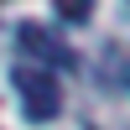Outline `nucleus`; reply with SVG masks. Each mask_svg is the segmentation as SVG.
I'll use <instances>...</instances> for the list:
<instances>
[{"label":"nucleus","mask_w":130,"mask_h":130,"mask_svg":"<svg viewBox=\"0 0 130 130\" xmlns=\"http://www.w3.org/2000/svg\"><path fill=\"white\" fill-rule=\"evenodd\" d=\"M10 83H16V94H21V109H26V120H52V115L62 109V89H57V78H52L47 68H31V62H21V68L10 73Z\"/></svg>","instance_id":"nucleus-1"},{"label":"nucleus","mask_w":130,"mask_h":130,"mask_svg":"<svg viewBox=\"0 0 130 130\" xmlns=\"http://www.w3.org/2000/svg\"><path fill=\"white\" fill-rule=\"evenodd\" d=\"M52 10H57L62 21H89L94 16V0H52Z\"/></svg>","instance_id":"nucleus-3"},{"label":"nucleus","mask_w":130,"mask_h":130,"mask_svg":"<svg viewBox=\"0 0 130 130\" xmlns=\"http://www.w3.org/2000/svg\"><path fill=\"white\" fill-rule=\"evenodd\" d=\"M16 42H21L26 57H37L31 68H78V52H73L62 37H52L47 26H31V21H26V26L16 31Z\"/></svg>","instance_id":"nucleus-2"}]
</instances>
